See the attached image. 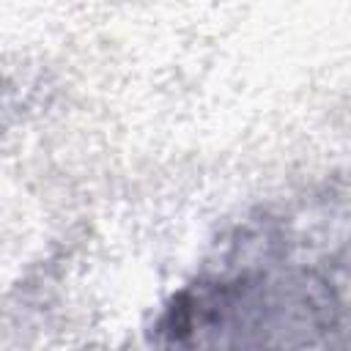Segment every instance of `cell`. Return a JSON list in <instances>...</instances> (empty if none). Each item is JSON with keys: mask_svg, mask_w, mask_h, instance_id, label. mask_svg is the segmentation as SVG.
I'll return each mask as SVG.
<instances>
[{"mask_svg": "<svg viewBox=\"0 0 351 351\" xmlns=\"http://www.w3.org/2000/svg\"><path fill=\"white\" fill-rule=\"evenodd\" d=\"M343 326V277L329 266L282 258L247 261L197 280L156 324L173 346H307Z\"/></svg>", "mask_w": 351, "mask_h": 351, "instance_id": "1", "label": "cell"}]
</instances>
